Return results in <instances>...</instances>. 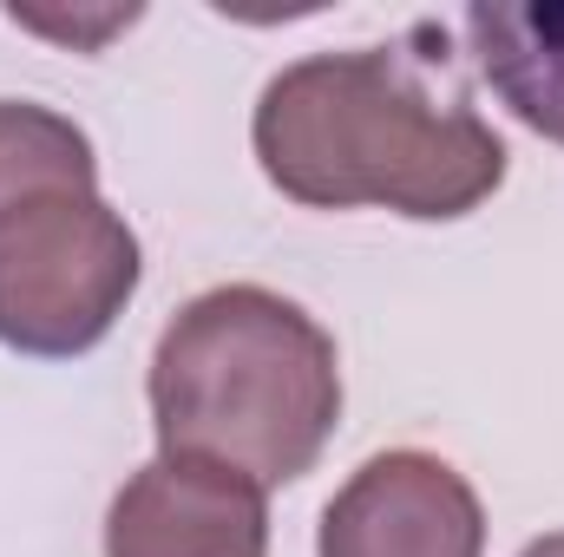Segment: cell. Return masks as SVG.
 <instances>
[{
    "instance_id": "4",
    "label": "cell",
    "mask_w": 564,
    "mask_h": 557,
    "mask_svg": "<svg viewBox=\"0 0 564 557\" xmlns=\"http://www.w3.org/2000/svg\"><path fill=\"white\" fill-rule=\"evenodd\" d=\"M315 557H486V505L440 452L394 446L328 499Z\"/></svg>"
},
{
    "instance_id": "7",
    "label": "cell",
    "mask_w": 564,
    "mask_h": 557,
    "mask_svg": "<svg viewBox=\"0 0 564 557\" xmlns=\"http://www.w3.org/2000/svg\"><path fill=\"white\" fill-rule=\"evenodd\" d=\"M46 190H99L93 139L33 99H0V210Z\"/></svg>"
},
{
    "instance_id": "5",
    "label": "cell",
    "mask_w": 564,
    "mask_h": 557,
    "mask_svg": "<svg viewBox=\"0 0 564 557\" xmlns=\"http://www.w3.org/2000/svg\"><path fill=\"white\" fill-rule=\"evenodd\" d=\"M106 557H270L263 485L210 459L158 452L106 512Z\"/></svg>"
},
{
    "instance_id": "8",
    "label": "cell",
    "mask_w": 564,
    "mask_h": 557,
    "mask_svg": "<svg viewBox=\"0 0 564 557\" xmlns=\"http://www.w3.org/2000/svg\"><path fill=\"white\" fill-rule=\"evenodd\" d=\"M519 557H564V532H545V538H532Z\"/></svg>"
},
{
    "instance_id": "1",
    "label": "cell",
    "mask_w": 564,
    "mask_h": 557,
    "mask_svg": "<svg viewBox=\"0 0 564 557\" xmlns=\"http://www.w3.org/2000/svg\"><path fill=\"white\" fill-rule=\"evenodd\" d=\"M453 66L440 20H414L388 46L282 66L250 119L263 177L302 210H394L414 223L473 217L506 184L512 151Z\"/></svg>"
},
{
    "instance_id": "6",
    "label": "cell",
    "mask_w": 564,
    "mask_h": 557,
    "mask_svg": "<svg viewBox=\"0 0 564 557\" xmlns=\"http://www.w3.org/2000/svg\"><path fill=\"white\" fill-rule=\"evenodd\" d=\"M466 46L486 73V86L499 92V106L539 132V139L564 144V7H506V0H479L459 13Z\"/></svg>"
},
{
    "instance_id": "3",
    "label": "cell",
    "mask_w": 564,
    "mask_h": 557,
    "mask_svg": "<svg viewBox=\"0 0 564 557\" xmlns=\"http://www.w3.org/2000/svg\"><path fill=\"white\" fill-rule=\"evenodd\" d=\"M139 276V237L99 190H46L0 210V348L33 361L93 354Z\"/></svg>"
},
{
    "instance_id": "2",
    "label": "cell",
    "mask_w": 564,
    "mask_h": 557,
    "mask_svg": "<svg viewBox=\"0 0 564 557\" xmlns=\"http://www.w3.org/2000/svg\"><path fill=\"white\" fill-rule=\"evenodd\" d=\"M158 452L210 459L243 479L295 485L341 419L335 335L263 282L191 295L151 348Z\"/></svg>"
}]
</instances>
